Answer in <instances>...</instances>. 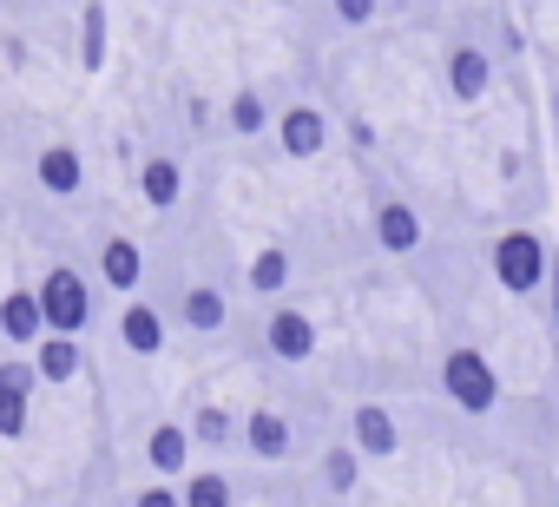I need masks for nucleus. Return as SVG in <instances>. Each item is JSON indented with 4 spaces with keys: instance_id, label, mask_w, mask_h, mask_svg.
I'll list each match as a JSON object with an SVG mask.
<instances>
[{
    "instance_id": "nucleus-1",
    "label": "nucleus",
    "mask_w": 559,
    "mask_h": 507,
    "mask_svg": "<svg viewBox=\"0 0 559 507\" xmlns=\"http://www.w3.org/2000/svg\"><path fill=\"white\" fill-rule=\"evenodd\" d=\"M441 396H448L461 415H493V402H500V376H493L487 350L454 343V350L441 356Z\"/></svg>"
},
{
    "instance_id": "nucleus-2",
    "label": "nucleus",
    "mask_w": 559,
    "mask_h": 507,
    "mask_svg": "<svg viewBox=\"0 0 559 507\" xmlns=\"http://www.w3.org/2000/svg\"><path fill=\"white\" fill-rule=\"evenodd\" d=\"M546 271H552V250L539 231H500L493 237V278L507 297H533L546 291Z\"/></svg>"
},
{
    "instance_id": "nucleus-3",
    "label": "nucleus",
    "mask_w": 559,
    "mask_h": 507,
    "mask_svg": "<svg viewBox=\"0 0 559 507\" xmlns=\"http://www.w3.org/2000/svg\"><path fill=\"white\" fill-rule=\"evenodd\" d=\"M34 304H40L47 337H86V323H93V291H86V278H80L73 264H53V271L40 278Z\"/></svg>"
},
{
    "instance_id": "nucleus-4",
    "label": "nucleus",
    "mask_w": 559,
    "mask_h": 507,
    "mask_svg": "<svg viewBox=\"0 0 559 507\" xmlns=\"http://www.w3.org/2000/svg\"><path fill=\"white\" fill-rule=\"evenodd\" d=\"M263 350L276 356V363H310L317 356V323L304 317V310H270V323H263Z\"/></svg>"
},
{
    "instance_id": "nucleus-5",
    "label": "nucleus",
    "mask_w": 559,
    "mask_h": 507,
    "mask_svg": "<svg viewBox=\"0 0 559 507\" xmlns=\"http://www.w3.org/2000/svg\"><path fill=\"white\" fill-rule=\"evenodd\" d=\"M376 244L389 250V258L421 250V211H415L408 198H382V204H376Z\"/></svg>"
},
{
    "instance_id": "nucleus-6",
    "label": "nucleus",
    "mask_w": 559,
    "mask_h": 507,
    "mask_svg": "<svg viewBox=\"0 0 559 507\" xmlns=\"http://www.w3.org/2000/svg\"><path fill=\"white\" fill-rule=\"evenodd\" d=\"M487 86H493V54L474 47V40H461V47L448 54V93L474 106V99H487Z\"/></svg>"
},
{
    "instance_id": "nucleus-7",
    "label": "nucleus",
    "mask_w": 559,
    "mask_h": 507,
    "mask_svg": "<svg viewBox=\"0 0 559 507\" xmlns=\"http://www.w3.org/2000/svg\"><path fill=\"white\" fill-rule=\"evenodd\" d=\"M34 185L47 191V198H73L80 185H86V158H80V145H47L40 158H34Z\"/></svg>"
},
{
    "instance_id": "nucleus-8",
    "label": "nucleus",
    "mask_w": 559,
    "mask_h": 507,
    "mask_svg": "<svg viewBox=\"0 0 559 507\" xmlns=\"http://www.w3.org/2000/svg\"><path fill=\"white\" fill-rule=\"evenodd\" d=\"M276 145H284V158H317L330 145V119L317 106H290L284 119H276Z\"/></svg>"
},
{
    "instance_id": "nucleus-9",
    "label": "nucleus",
    "mask_w": 559,
    "mask_h": 507,
    "mask_svg": "<svg viewBox=\"0 0 559 507\" xmlns=\"http://www.w3.org/2000/svg\"><path fill=\"white\" fill-rule=\"evenodd\" d=\"M99 284L106 291H139L145 284V250H139V237H106L99 244Z\"/></svg>"
},
{
    "instance_id": "nucleus-10",
    "label": "nucleus",
    "mask_w": 559,
    "mask_h": 507,
    "mask_svg": "<svg viewBox=\"0 0 559 507\" xmlns=\"http://www.w3.org/2000/svg\"><path fill=\"white\" fill-rule=\"evenodd\" d=\"M119 343H126L132 356H158V350H165V317H158L145 297H126V310H119Z\"/></svg>"
},
{
    "instance_id": "nucleus-11",
    "label": "nucleus",
    "mask_w": 559,
    "mask_h": 507,
    "mask_svg": "<svg viewBox=\"0 0 559 507\" xmlns=\"http://www.w3.org/2000/svg\"><path fill=\"white\" fill-rule=\"evenodd\" d=\"M349 448H356V455H395V448H402L395 415H389L382 402H362V409H356V422H349Z\"/></svg>"
},
{
    "instance_id": "nucleus-12",
    "label": "nucleus",
    "mask_w": 559,
    "mask_h": 507,
    "mask_svg": "<svg viewBox=\"0 0 559 507\" xmlns=\"http://www.w3.org/2000/svg\"><path fill=\"white\" fill-rule=\"evenodd\" d=\"M139 198H145L152 211H171V204L185 198V165L165 158V152H152V158L139 165Z\"/></svg>"
},
{
    "instance_id": "nucleus-13",
    "label": "nucleus",
    "mask_w": 559,
    "mask_h": 507,
    "mask_svg": "<svg viewBox=\"0 0 559 507\" xmlns=\"http://www.w3.org/2000/svg\"><path fill=\"white\" fill-rule=\"evenodd\" d=\"M27 363H34L40 382H73V376L86 369V350H80V337H40Z\"/></svg>"
},
{
    "instance_id": "nucleus-14",
    "label": "nucleus",
    "mask_w": 559,
    "mask_h": 507,
    "mask_svg": "<svg viewBox=\"0 0 559 507\" xmlns=\"http://www.w3.org/2000/svg\"><path fill=\"white\" fill-rule=\"evenodd\" d=\"M243 448H250L257 461H284V455H290V422L276 415V409H250V415H243Z\"/></svg>"
},
{
    "instance_id": "nucleus-15",
    "label": "nucleus",
    "mask_w": 559,
    "mask_h": 507,
    "mask_svg": "<svg viewBox=\"0 0 559 507\" xmlns=\"http://www.w3.org/2000/svg\"><path fill=\"white\" fill-rule=\"evenodd\" d=\"M178 317H185V330L217 337V330L230 323V304H224V291H217V284H191V291L178 297Z\"/></svg>"
},
{
    "instance_id": "nucleus-16",
    "label": "nucleus",
    "mask_w": 559,
    "mask_h": 507,
    "mask_svg": "<svg viewBox=\"0 0 559 507\" xmlns=\"http://www.w3.org/2000/svg\"><path fill=\"white\" fill-rule=\"evenodd\" d=\"M145 461H152L165 481H185V461H191V435H185V422H158V428L145 435Z\"/></svg>"
},
{
    "instance_id": "nucleus-17",
    "label": "nucleus",
    "mask_w": 559,
    "mask_h": 507,
    "mask_svg": "<svg viewBox=\"0 0 559 507\" xmlns=\"http://www.w3.org/2000/svg\"><path fill=\"white\" fill-rule=\"evenodd\" d=\"M0 337H8V343H21V350H34V343L47 337L34 291H8V297H0Z\"/></svg>"
},
{
    "instance_id": "nucleus-18",
    "label": "nucleus",
    "mask_w": 559,
    "mask_h": 507,
    "mask_svg": "<svg viewBox=\"0 0 559 507\" xmlns=\"http://www.w3.org/2000/svg\"><path fill=\"white\" fill-rule=\"evenodd\" d=\"M185 435H191V448H230V441H237V415L217 409V402H204V409H191Z\"/></svg>"
},
{
    "instance_id": "nucleus-19",
    "label": "nucleus",
    "mask_w": 559,
    "mask_h": 507,
    "mask_svg": "<svg viewBox=\"0 0 559 507\" xmlns=\"http://www.w3.org/2000/svg\"><path fill=\"white\" fill-rule=\"evenodd\" d=\"M284 284H290V250L284 244H263L257 258H250V291L257 297H276Z\"/></svg>"
},
{
    "instance_id": "nucleus-20",
    "label": "nucleus",
    "mask_w": 559,
    "mask_h": 507,
    "mask_svg": "<svg viewBox=\"0 0 559 507\" xmlns=\"http://www.w3.org/2000/svg\"><path fill=\"white\" fill-rule=\"evenodd\" d=\"M224 119H230V132H237V139H257V132L270 126V106H263V93H257V86H237V93H230V106H224Z\"/></svg>"
},
{
    "instance_id": "nucleus-21",
    "label": "nucleus",
    "mask_w": 559,
    "mask_h": 507,
    "mask_svg": "<svg viewBox=\"0 0 559 507\" xmlns=\"http://www.w3.org/2000/svg\"><path fill=\"white\" fill-rule=\"evenodd\" d=\"M178 500H185V507H230V500H237V487H230L217 468H198V474H185Z\"/></svg>"
},
{
    "instance_id": "nucleus-22",
    "label": "nucleus",
    "mask_w": 559,
    "mask_h": 507,
    "mask_svg": "<svg viewBox=\"0 0 559 507\" xmlns=\"http://www.w3.org/2000/svg\"><path fill=\"white\" fill-rule=\"evenodd\" d=\"M80 67L86 73L106 67V8L99 0H86V14H80Z\"/></svg>"
},
{
    "instance_id": "nucleus-23",
    "label": "nucleus",
    "mask_w": 559,
    "mask_h": 507,
    "mask_svg": "<svg viewBox=\"0 0 559 507\" xmlns=\"http://www.w3.org/2000/svg\"><path fill=\"white\" fill-rule=\"evenodd\" d=\"M356 481H362V455H356L349 441H343V448H330V455H323V487L343 500V494H356Z\"/></svg>"
},
{
    "instance_id": "nucleus-24",
    "label": "nucleus",
    "mask_w": 559,
    "mask_h": 507,
    "mask_svg": "<svg viewBox=\"0 0 559 507\" xmlns=\"http://www.w3.org/2000/svg\"><path fill=\"white\" fill-rule=\"evenodd\" d=\"M34 422V396H14V389H0V441H21Z\"/></svg>"
},
{
    "instance_id": "nucleus-25",
    "label": "nucleus",
    "mask_w": 559,
    "mask_h": 507,
    "mask_svg": "<svg viewBox=\"0 0 559 507\" xmlns=\"http://www.w3.org/2000/svg\"><path fill=\"white\" fill-rule=\"evenodd\" d=\"M0 389H14V396H34V389H40L34 363H27V356H8V363H0Z\"/></svg>"
},
{
    "instance_id": "nucleus-26",
    "label": "nucleus",
    "mask_w": 559,
    "mask_h": 507,
    "mask_svg": "<svg viewBox=\"0 0 559 507\" xmlns=\"http://www.w3.org/2000/svg\"><path fill=\"white\" fill-rule=\"evenodd\" d=\"M330 8H336V21H343V27H369L382 0H330Z\"/></svg>"
},
{
    "instance_id": "nucleus-27",
    "label": "nucleus",
    "mask_w": 559,
    "mask_h": 507,
    "mask_svg": "<svg viewBox=\"0 0 559 507\" xmlns=\"http://www.w3.org/2000/svg\"><path fill=\"white\" fill-rule=\"evenodd\" d=\"M132 507H185V500H178V487L152 481V487H139V494H132Z\"/></svg>"
},
{
    "instance_id": "nucleus-28",
    "label": "nucleus",
    "mask_w": 559,
    "mask_h": 507,
    "mask_svg": "<svg viewBox=\"0 0 559 507\" xmlns=\"http://www.w3.org/2000/svg\"><path fill=\"white\" fill-rule=\"evenodd\" d=\"M552 132H559V86H552Z\"/></svg>"
}]
</instances>
